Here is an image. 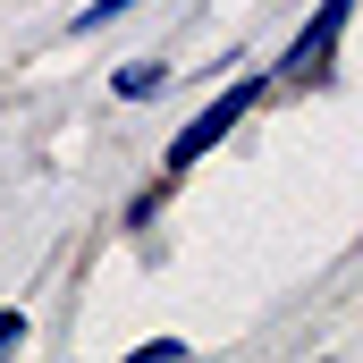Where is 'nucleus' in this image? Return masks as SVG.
Listing matches in <instances>:
<instances>
[{
	"label": "nucleus",
	"instance_id": "3",
	"mask_svg": "<svg viewBox=\"0 0 363 363\" xmlns=\"http://www.w3.org/2000/svg\"><path fill=\"white\" fill-rule=\"evenodd\" d=\"M169 85H178V68H169L161 51H144V60H118V68H110V93H118V101H152V93H169Z\"/></svg>",
	"mask_w": 363,
	"mask_h": 363
},
{
	"label": "nucleus",
	"instance_id": "2",
	"mask_svg": "<svg viewBox=\"0 0 363 363\" xmlns=\"http://www.w3.org/2000/svg\"><path fill=\"white\" fill-rule=\"evenodd\" d=\"M262 101H271V68H237V77H228V85H220V93H211V101H203V110L178 127V135H169L161 178H186L194 161H211V152H220V144H228V135H237Z\"/></svg>",
	"mask_w": 363,
	"mask_h": 363
},
{
	"label": "nucleus",
	"instance_id": "7",
	"mask_svg": "<svg viewBox=\"0 0 363 363\" xmlns=\"http://www.w3.org/2000/svg\"><path fill=\"white\" fill-rule=\"evenodd\" d=\"M186 355V338H144V347H135V363H178Z\"/></svg>",
	"mask_w": 363,
	"mask_h": 363
},
{
	"label": "nucleus",
	"instance_id": "4",
	"mask_svg": "<svg viewBox=\"0 0 363 363\" xmlns=\"http://www.w3.org/2000/svg\"><path fill=\"white\" fill-rule=\"evenodd\" d=\"M127 9H144V0H85V9L68 17V34H101V26H118Z\"/></svg>",
	"mask_w": 363,
	"mask_h": 363
},
{
	"label": "nucleus",
	"instance_id": "1",
	"mask_svg": "<svg viewBox=\"0 0 363 363\" xmlns=\"http://www.w3.org/2000/svg\"><path fill=\"white\" fill-rule=\"evenodd\" d=\"M355 9L363 0H313L304 26L279 43V60H271V93H321V85H338V51H347Z\"/></svg>",
	"mask_w": 363,
	"mask_h": 363
},
{
	"label": "nucleus",
	"instance_id": "6",
	"mask_svg": "<svg viewBox=\"0 0 363 363\" xmlns=\"http://www.w3.org/2000/svg\"><path fill=\"white\" fill-rule=\"evenodd\" d=\"M26 347V304H0V355Z\"/></svg>",
	"mask_w": 363,
	"mask_h": 363
},
{
	"label": "nucleus",
	"instance_id": "5",
	"mask_svg": "<svg viewBox=\"0 0 363 363\" xmlns=\"http://www.w3.org/2000/svg\"><path fill=\"white\" fill-rule=\"evenodd\" d=\"M169 186H178V178H152V186H144V194L127 203V228H152V220H161V203H169Z\"/></svg>",
	"mask_w": 363,
	"mask_h": 363
}]
</instances>
